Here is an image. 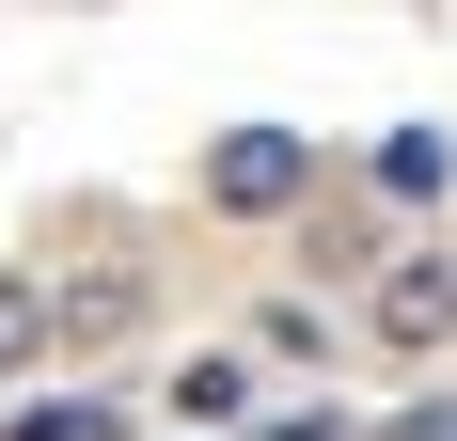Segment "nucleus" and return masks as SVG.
I'll list each match as a JSON object with an SVG mask.
<instances>
[{
  "mask_svg": "<svg viewBox=\"0 0 457 441\" xmlns=\"http://www.w3.org/2000/svg\"><path fill=\"white\" fill-rule=\"evenodd\" d=\"M253 347H269V362H316V347H331V315H316V300H269V331H253Z\"/></svg>",
  "mask_w": 457,
  "mask_h": 441,
  "instance_id": "nucleus-8",
  "label": "nucleus"
},
{
  "mask_svg": "<svg viewBox=\"0 0 457 441\" xmlns=\"http://www.w3.org/2000/svg\"><path fill=\"white\" fill-rule=\"evenodd\" d=\"M253 441H331V410H284V426H253Z\"/></svg>",
  "mask_w": 457,
  "mask_h": 441,
  "instance_id": "nucleus-10",
  "label": "nucleus"
},
{
  "mask_svg": "<svg viewBox=\"0 0 457 441\" xmlns=\"http://www.w3.org/2000/svg\"><path fill=\"white\" fill-rule=\"evenodd\" d=\"M174 410H189V426H237V410H253V362H237V347H189L174 362Z\"/></svg>",
  "mask_w": 457,
  "mask_h": 441,
  "instance_id": "nucleus-3",
  "label": "nucleus"
},
{
  "mask_svg": "<svg viewBox=\"0 0 457 441\" xmlns=\"http://www.w3.org/2000/svg\"><path fill=\"white\" fill-rule=\"evenodd\" d=\"M395 441H457V395L442 410H395Z\"/></svg>",
  "mask_w": 457,
  "mask_h": 441,
  "instance_id": "nucleus-9",
  "label": "nucleus"
},
{
  "mask_svg": "<svg viewBox=\"0 0 457 441\" xmlns=\"http://www.w3.org/2000/svg\"><path fill=\"white\" fill-rule=\"evenodd\" d=\"M205 205H221V220H284V205H316V142H300V127H237L221 158H205Z\"/></svg>",
  "mask_w": 457,
  "mask_h": 441,
  "instance_id": "nucleus-1",
  "label": "nucleus"
},
{
  "mask_svg": "<svg viewBox=\"0 0 457 441\" xmlns=\"http://www.w3.org/2000/svg\"><path fill=\"white\" fill-rule=\"evenodd\" d=\"M378 331H395V347H442V331H457V253H411V268H395V284H378Z\"/></svg>",
  "mask_w": 457,
  "mask_h": 441,
  "instance_id": "nucleus-2",
  "label": "nucleus"
},
{
  "mask_svg": "<svg viewBox=\"0 0 457 441\" xmlns=\"http://www.w3.org/2000/svg\"><path fill=\"white\" fill-rule=\"evenodd\" d=\"M442 174H457V142H442V127H395V142H378V189H395V205H426Z\"/></svg>",
  "mask_w": 457,
  "mask_h": 441,
  "instance_id": "nucleus-5",
  "label": "nucleus"
},
{
  "mask_svg": "<svg viewBox=\"0 0 457 441\" xmlns=\"http://www.w3.org/2000/svg\"><path fill=\"white\" fill-rule=\"evenodd\" d=\"M47 347H63L47 284H32V268H0V379H16V362H47Z\"/></svg>",
  "mask_w": 457,
  "mask_h": 441,
  "instance_id": "nucleus-4",
  "label": "nucleus"
},
{
  "mask_svg": "<svg viewBox=\"0 0 457 441\" xmlns=\"http://www.w3.org/2000/svg\"><path fill=\"white\" fill-rule=\"evenodd\" d=\"M47 315H63V331H127V315H142V284H127V268H95L79 300H63V284H47Z\"/></svg>",
  "mask_w": 457,
  "mask_h": 441,
  "instance_id": "nucleus-6",
  "label": "nucleus"
},
{
  "mask_svg": "<svg viewBox=\"0 0 457 441\" xmlns=\"http://www.w3.org/2000/svg\"><path fill=\"white\" fill-rule=\"evenodd\" d=\"M0 441H111V395H63V410H16Z\"/></svg>",
  "mask_w": 457,
  "mask_h": 441,
  "instance_id": "nucleus-7",
  "label": "nucleus"
}]
</instances>
